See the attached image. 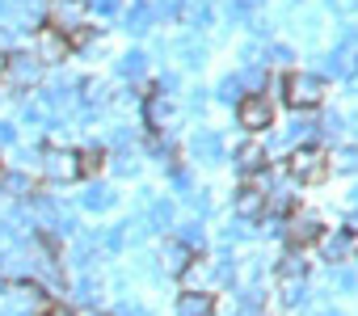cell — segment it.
I'll return each instance as SVG.
<instances>
[{"instance_id":"7a4b0ae2","label":"cell","mask_w":358,"mask_h":316,"mask_svg":"<svg viewBox=\"0 0 358 316\" xmlns=\"http://www.w3.org/2000/svg\"><path fill=\"white\" fill-rule=\"evenodd\" d=\"M324 93H329V85L312 72H287L282 76V97L291 110H316L324 101Z\"/></svg>"},{"instance_id":"2e32d148","label":"cell","mask_w":358,"mask_h":316,"mask_svg":"<svg viewBox=\"0 0 358 316\" xmlns=\"http://www.w3.org/2000/svg\"><path fill=\"white\" fill-rule=\"evenodd\" d=\"M43 316H76V312H72L68 303H47V308H43Z\"/></svg>"},{"instance_id":"5bb4252c","label":"cell","mask_w":358,"mask_h":316,"mask_svg":"<svg viewBox=\"0 0 358 316\" xmlns=\"http://www.w3.org/2000/svg\"><path fill=\"white\" fill-rule=\"evenodd\" d=\"M76 165H80V178H93L106 169V148H80L76 152Z\"/></svg>"},{"instance_id":"8fae6325","label":"cell","mask_w":358,"mask_h":316,"mask_svg":"<svg viewBox=\"0 0 358 316\" xmlns=\"http://www.w3.org/2000/svg\"><path fill=\"white\" fill-rule=\"evenodd\" d=\"M266 165H270V156H266V143H262V139H245V143L236 148V169H241L245 178L262 173Z\"/></svg>"},{"instance_id":"52a82bcc","label":"cell","mask_w":358,"mask_h":316,"mask_svg":"<svg viewBox=\"0 0 358 316\" xmlns=\"http://www.w3.org/2000/svg\"><path fill=\"white\" fill-rule=\"evenodd\" d=\"M51 22L47 26H55V30H80V26H89V0H51Z\"/></svg>"},{"instance_id":"277c9868","label":"cell","mask_w":358,"mask_h":316,"mask_svg":"<svg viewBox=\"0 0 358 316\" xmlns=\"http://www.w3.org/2000/svg\"><path fill=\"white\" fill-rule=\"evenodd\" d=\"M236 122H241L249 135H262L266 127H274V106H270V97H266V93H249V97H241V106H236Z\"/></svg>"},{"instance_id":"ba28073f","label":"cell","mask_w":358,"mask_h":316,"mask_svg":"<svg viewBox=\"0 0 358 316\" xmlns=\"http://www.w3.org/2000/svg\"><path fill=\"white\" fill-rule=\"evenodd\" d=\"M43 173H47L51 182H76V178H80L76 152H68V148H47V152H43Z\"/></svg>"},{"instance_id":"6da1fadb","label":"cell","mask_w":358,"mask_h":316,"mask_svg":"<svg viewBox=\"0 0 358 316\" xmlns=\"http://www.w3.org/2000/svg\"><path fill=\"white\" fill-rule=\"evenodd\" d=\"M287 173H291V182H299V186H320V182L333 173V169H329V152L316 148V143L295 148V152L287 156Z\"/></svg>"},{"instance_id":"e0dca14e","label":"cell","mask_w":358,"mask_h":316,"mask_svg":"<svg viewBox=\"0 0 358 316\" xmlns=\"http://www.w3.org/2000/svg\"><path fill=\"white\" fill-rule=\"evenodd\" d=\"M0 76H5V55H0Z\"/></svg>"},{"instance_id":"3957f363","label":"cell","mask_w":358,"mask_h":316,"mask_svg":"<svg viewBox=\"0 0 358 316\" xmlns=\"http://www.w3.org/2000/svg\"><path fill=\"white\" fill-rule=\"evenodd\" d=\"M324 236V220L316 215V211H295L291 220H287V228H282V240H287V249H295V253H303L308 245H316Z\"/></svg>"},{"instance_id":"9a60e30c","label":"cell","mask_w":358,"mask_h":316,"mask_svg":"<svg viewBox=\"0 0 358 316\" xmlns=\"http://www.w3.org/2000/svg\"><path fill=\"white\" fill-rule=\"evenodd\" d=\"M329 169H337V173H358V148H337V152L329 156Z\"/></svg>"},{"instance_id":"8992f818","label":"cell","mask_w":358,"mask_h":316,"mask_svg":"<svg viewBox=\"0 0 358 316\" xmlns=\"http://www.w3.org/2000/svg\"><path fill=\"white\" fill-rule=\"evenodd\" d=\"M232 211H236L241 220H262V215L270 211V190L257 186V182L236 186V194H232Z\"/></svg>"},{"instance_id":"4fadbf2b","label":"cell","mask_w":358,"mask_h":316,"mask_svg":"<svg viewBox=\"0 0 358 316\" xmlns=\"http://www.w3.org/2000/svg\"><path fill=\"white\" fill-rule=\"evenodd\" d=\"M303 274H308V261H303V253L287 249V257L278 261V278H282V282H303Z\"/></svg>"},{"instance_id":"ac0fdd59","label":"cell","mask_w":358,"mask_h":316,"mask_svg":"<svg viewBox=\"0 0 358 316\" xmlns=\"http://www.w3.org/2000/svg\"><path fill=\"white\" fill-rule=\"evenodd\" d=\"M354 261H358V240H354Z\"/></svg>"},{"instance_id":"30bf717a","label":"cell","mask_w":358,"mask_h":316,"mask_svg":"<svg viewBox=\"0 0 358 316\" xmlns=\"http://www.w3.org/2000/svg\"><path fill=\"white\" fill-rule=\"evenodd\" d=\"M177 316H215V295L211 291H194V287H186L182 295H177Z\"/></svg>"},{"instance_id":"7c38bea8","label":"cell","mask_w":358,"mask_h":316,"mask_svg":"<svg viewBox=\"0 0 358 316\" xmlns=\"http://www.w3.org/2000/svg\"><path fill=\"white\" fill-rule=\"evenodd\" d=\"M316 245L324 249V257H329V261H341V257H350V253H354V236H350V232H337V236H329V232H324Z\"/></svg>"},{"instance_id":"d6986e66","label":"cell","mask_w":358,"mask_h":316,"mask_svg":"<svg viewBox=\"0 0 358 316\" xmlns=\"http://www.w3.org/2000/svg\"><path fill=\"white\" fill-rule=\"evenodd\" d=\"M0 169H5V161H0Z\"/></svg>"},{"instance_id":"9c48e42d","label":"cell","mask_w":358,"mask_h":316,"mask_svg":"<svg viewBox=\"0 0 358 316\" xmlns=\"http://www.w3.org/2000/svg\"><path fill=\"white\" fill-rule=\"evenodd\" d=\"M0 80L13 85V89L34 85L38 80V59H30V55H5V76H0Z\"/></svg>"},{"instance_id":"5b68a950","label":"cell","mask_w":358,"mask_h":316,"mask_svg":"<svg viewBox=\"0 0 358 316\" xmlns=\"http://www.w3.org/2000/svg\"><path fill=\"white\" fill-rule=\"evenodd\" d=\"M68 55H72V47H68V34L64 30H55V26H38L34 30V59L38 64H59Z\"/></svg>"}]
</instances>
